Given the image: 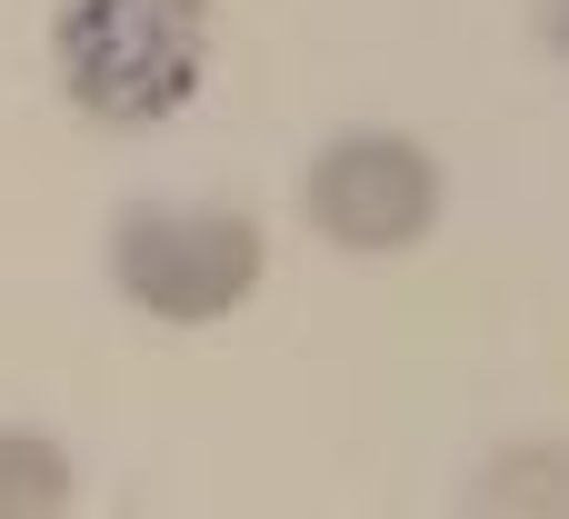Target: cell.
Returning a JSON list of instances; mask_svg holds the SVG:
<instances>
[{"mask_svg":"<svg viewBox=\"0 0 569 519\" xmlns=\"http://www.w3.org/2000/svg\"><path fill=\"white\" fill-rule=\"evenodd\" d=\"M60 100L100 130H160L210 90V0H60Z\"/></svg>","mask_w":569,"mask_h":519,"instance_id":"6da1fadb","label":"cell"},{"mask_svg":"<svg viewBox=\"0 0 569 519\" xmlns=\"http://www.w3.org/2000/svg\"><path fill=\"white\" fill-rule=\"evenodd\" d=\"M260 270H270V240L230 200H130L110 220V280L140 320L210 330L260 290Z\"/></svg>","mask_w":569,"mask_h":519,"instance_id":"7a4b0ae2","label":"cell"},{"mask_svg":"<svg viewBox=\"0 0 569 519\" xmlns=\"http://www.w3.org/2000/svg\"><path fill=\"white\" fill-rule=\"evenodd\" d=\"M440 200H450V180H440V160L410 130H340L300 170V220L330 250H350V260L420 250L440 230Z\"/></svg>","mask_w":569,"mask_h":519,"instance_id":"3957f363","label":"cell"},{"mask_svg":"<svg viewBox=\"0 0 569 519\" xmlns=\"http://www.w3.org/2000/svg\"><path fill=\"white\" fill-rule=\"evenodd\" d=\"M460 519H569V440H500L470 470Z\"/></svg>","mask_w":569,"mask_h":519,"instance_id":"277c9868","label":"cell"},{"mask_svg":"<svg viewBox=\"0 0 569 519\" xmlns=\"http://www.w3.org/2000/svg\"><path fill=\"white\" fill-rule=\"evenodd\" d=\"M70 510V450L30 420H0V519H60Z\"/></svg>","mask_w":569,"mask_h":519,"instance_id":"5b68a950","label":"cell"},{"mask_svg":"<svg viewBox=\"0 0 569 519\" xmlns=\"http://www.w3.org/2000/svg\"><path fill=\"white\" fill-rule=\"evenodd\" d=\"M540 40H550V50L569 60V0H540Z\"/></svg>","mask_w":569,"mask_h":519,"instance_id":"8992f818","label":"cell"}]
</instances>
